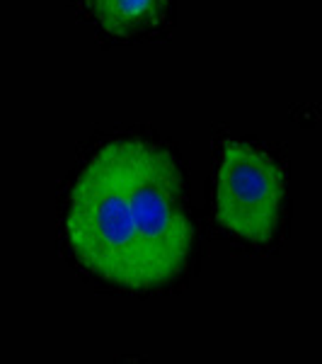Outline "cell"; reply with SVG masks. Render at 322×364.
<instances>
[{
  "label": "cell",
  "instance_id": "6da1fadb",
  "mask_svg": "<svg viewBox=\"0 0 322 364\" xmlns=\"http://www.w3.org/2000/svg\"><path fill=\"white\" fill-rule=\"evenodd\" d=\"M63 233L87 272L124 289L145 291L119 139L102 146L78 175L63 216Z\"/></svg>",
  "mask_w": 322,
  "mask_h": 364
},
{
  "label": "cell",
  "instance_id": "7a4b0ae2",
  "mask_svg": "<svg viewBox=\"0 0 322 364\" xmlns=\"http://www.w3.org/2000/svg\"><path fill=\"white\" fill-rule=\"evenodd\" d=\"M119 144L143 284L157 289L184 272L194 248V226L182 202V175L160 146L143 139H119Z\"/></svg>",
  "mask_w": 322,
  "mask_h": 364
},
{
  "label": "cell",
  "instance_id": "3957f363",
  "mask_svg": "<svg viewBox=\"0 0 322 364\" xmlns=\"http://www.w3.org/2000/svg\"><path fill=\"white\" fill-rule=\"evenodd\" d=\"M284 195V170L267 151L245 141H228L216 175V219L228 233L250 243L272 240Z\"/></svg>",
  "mask_w": 322,
  "mask_h": 364
},
{
  "label": "cell",
  "instance_id": "277c9868",
  "mask_svg": "<svg viewBox=\"0 0 322 364\" xmlns=\"http://www.w3.org/2000/svg\"><path fill=\"white\" fill-rule=\"evenodd\" d=\"M87 15L107 34L133 37L165 17L167 0H80Z\"/></svg>",
  "mask_w": 322,
  "mask_h": 364
}]
</instances>
